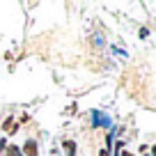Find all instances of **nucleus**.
<instances>
[{"mask_svg":"<svg viewBox=\"0 0 156 156\" xmlns=\"http://www.w3.org/2000/svg\"><path fill=\"white\" fill-rule=\"evenodd\" d=\"M23 151H25V156H37V145H34V140H28V142H25Z\"/></svg>","mask_w":156,"mask_h":156,"instance_id":"1","label":"nucleus"},{"mask_svg":"<svg viewBox=\"0 0 156 156\" xmlns=\"http://www.w3.org/2000/svg\"><path fill=\"white\" fill-rule=\"evenodd\" d=\"M2 129H5L7 133H14V131H16V124H14V119H12V117H7V119H5V124H2Z\"/></svg>","mask_w":156,"mask_h":156,"instance_id":"2","label":"nucleus"},{"mask_svg":"<svg viewBox=\"0 0 156 156\" xmlns=\"http://www.w3.org/2000/svg\"><path fill=\"white\" fill-rule=\"evenodd\" d=\"M64 149L69 151V156H73V151H76V145H73L71 140H64Z\"/></svg>","mask_w":156,"mask_h":156,"instance_id":"4","label":"nucleus"},{"mask_svg":"<svg viewBox=\"0 0 156 156\" xmlns=\"http://www.w3.org/2000/svg\"><path fill=\"white\" fill-rule=\"evenodd\" d=\"M7 156H23V154H21V149H19V147L9 145V147H7Z\"/></svg>","mask_w":156,"mask_h":156,"instance_id":"3","label":"nucleus"},{"mask_svg":"<svg viewBox=\"0 0 156 156\" xmlns=\"http://www.w3.org/2000/svg\"><path fill=\"white\" fill-rule=\"evenodd\" d=\"M124 156H133V154H129V151H126V154H124Z\"/></svg>","mask_w":156,"mask_h":156,"instance_id":"5","label":"nucleus"}]
</instances>
